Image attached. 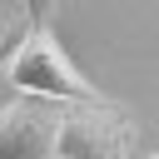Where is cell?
<instances>
[{"label":"cell","instance_id":"277c9868","mask_svg":"<svg viewBox=\"0 0 159 159\" xmlns=\"http://www.w3.org/2000/svg\"><path fill=\"white\" fill-rule=\"evenodd\" d=\"M45 5H50V0H35V20H45Z\"/></svg>","mask_w":159,"mask_h":159},{"label":"cell","instance_id":"8992f818","mask_svg":"<svg viewBox=\"0 0 159 159\" xmlns=\"http://www.w3.org/2000/svg\"><path fill=\"white\" fill-rule=\"evenodd\" d=\"M55 159H60V154H55Z\"/></svg>","mask_w":159,"mask_h":159},{"label":"cell","instance_id":"5b68a950","mask_svg":"<svg viewBox=\"0 0 159 159\" xmlns=\"http://www.w3.org/2000/svg\"><path fill=\"white\" fill-rule=\"evenodd\" d=\"M149 159H159V149H154V154H149Z\"/></svg>","mask_w":159,"mask_h":159},{"label":"cell","instance_id":"7a4b0ae2","mask_svg":"<svg viewBox=\"0 0 159 159\" xmlns=\"http://www.w3.org/2000/svg\"><path fill=\"white\" fill-rule=\"evenodd\" d=\"M129 149H134V129L124 109H114L109 99L60 109V134H55L60 159H129Z\"/></svg>","mask_w":159,"mask_h":159},{"label":"cell","instance_id":"6da1fadb","mask_svg":"<svg viewBox=\"0 0 159 159\" xmlns=\"http://www.w3.org/2000/svg\"><path fill=\"white\" fill-rule=\"evenodd\" d=\"M5 80L30 94V99H50V104H89V99H104L75 65L70 55L60 50V40L45 30V20L30 25V35L15 45L10 65H5Z\"/></svg>","mask_w":159,"mask_h":159},{"label":"cell","instance_id":"3957f363","mask_svg":"<svg viewBox=\"0 0 159 159\" xmlns=\"http://www.w3.org/2000/svg\"><path fill=\"white\" fill-rule=\"evenodd\" d=\"M40 104H5L0 109V159H55V134H60V109Z\"/></svg>","mask_w":159,"mask_h":159}]
</instances>
